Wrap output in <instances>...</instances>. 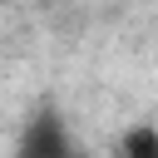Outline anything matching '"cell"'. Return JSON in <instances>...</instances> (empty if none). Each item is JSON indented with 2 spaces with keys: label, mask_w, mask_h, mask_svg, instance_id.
Returning a JSON list of instances; mask_svg holds the SVG:
<instances>
[{
  "label": "cell",
  "mask_w": 158,
  "mask_h": 158,
  "mask_svg": "<svg viewBox=\"0 0 158 158\" xmlns=\"http://www.w3.org/2000/svg\"><path fill=\"white\" fill-rule=\"evenodd\" d=\"M15 158H79V143L69 133V123L59 118V109H35L20 128V143H15Z\"/></svg>",
  "instance_id": "cell-1"
},
{
  "label": "cell",
  "mask_w": 158,
  "mask_h": 158,
  "mask_svg": "<svg viewBox=\"0 0 158 158\" xmlns=\"http://www.w3.org/2000/svg\"><path fill=\"white\" fill-rule=\"evenodd\" d=\"M118 158H158V123H128L114 143Z\"/></svg>",
  "instance_id": "cell-2"
}]
</instances>
